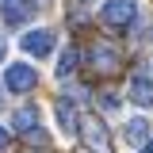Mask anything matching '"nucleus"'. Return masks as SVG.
<instances>
[{
	"instance_id": "20e7f679",
	"label": "nucleus",
	"mask_w": 153,
	"mask_h": 153,
	"mask_svg": "<svg viewBox=\"0 0 153 153\" xmlns=\"http://www.w3.org/2000/svg\"><path fill=\"white\" fill-rule=\"evenodd\" d=\"M12 126L19 134H27V138H38L42 142V130H38V107H19L16 119H12Z\"/></svg>"
},
{
	"instance_id": "2eb2a0df",
	"label": "nucleus",
	"mask_w": 153,
	"mask_h": 153,
	"mask_svg": "<svg viewBox=\"0 0 153 153\" xmlns=\"http://www.w3.org/2000/svg\"><path fill=\"white\" fill-rule=\"evenodd\" d=\"M142 153H153V142H146V146H142Z\"/></svg>"
},
{
	"instance_id": "dca6fc26",
	"label": "nucleus",
	"mask_w": 153,
	"mask_h": 153,
	"mask_svg": "<svg viewBox=\"0 0 153 153\" xmlns=\"http://www.w3.org/2000/svg\"><path fill=\"white\" fill-rule=\"evenodd\" d=\"M0 4H16V0H0Z\"/></svg>"
},
{
	"instance_id": "39448f33",
	"label": "nucleus",
	"mask_w": 153,
	"mask_h": 153,
	"mask_svg": "<svg viewBox=\"0 0 153 153\" xmlns=\"http://www.w3.org/2000/svg\"><path fill=\"white\" fill-rule=\"evenodd\" d=\"M23 50L35 57H46L54 50V31H31V35H23Z\"/></svg>"
},
{
	"instance_id": "6e6552de",
	"label": "nucleus",
	"mask_w": 153,
	"mask_h": 153,
	"mask_svg": "<svg viewBox=\"0 0 153 153\" xmlns=\"http://www.w3.org/2000/svg\"><path fill=\"white\" fill-rule=\"evenodd\" d=\"M57 126H61V134H69V138L80 130V126H76V111H73L69 100H57Z\"/></svg>"
},
{
	"instance_id": "9d476101",
	"label": "nucleus",
	"mask_w": 153,
	"mask_h": 153,
	"mask_svg": "<svg viewBox=\"0 0 153 153\" xmlns=\"http://www.w3.org/2000/svg\"><path fill=\"white\" fill-rule=\"evenodd\" d=\"M146 134H149V123H146V119H130V123H126V142H130V146H142Z\"/></svg>"
},
{
	"instance_id": "423d86ee",
	"label": "nucleus",
	"mask_w": 153,
	"mask_h": 153,
	"mask_svg": "<svg viewBox=\"0 0 153 153\" xmlns=\"http://www.w3.org/2000/svg\"><path fill=\"white\" fill-rule=\"evenodd\" d=\"M126 96H130L138 107H153V80L149 76H134L130 88H126Z\"/></svg>"
},
{
	"instance_id": "0eeeda50",
	"label": "nucleus",
	"mask_w": 153,
	"mask_h": 153,
	"mask_svg": "<svg viewBox=\"0 0 153 153\" xmlns=\"http://www.w3.org/2000/svg\"><path fill=\"white\" fill-rule=\"evenodd\" d=\"M88 57H92V65L100 69V73H111V69H119V54H115L111 46H103V42H100V46H92V50H88Z\"/></svg>"
},
{
	"instance_id": "7ed1b4c3",
	"label": "nucleus",
	"mask_w": 153,
	"mask_h": 153,
	"mask_svg": "<svg viewBox=\"0 0 153 153\" xmlns=\"http://www.w3.org/2000/svg\"><path fill=\"white\" fill-rule=\"evenodd\" d=\"M80 134H84L88 149H96V153H107V149H111V138H107V126H103L100 119H84V126H80Z\"/></svg>"
},
{
	"instance_id": "1a4fd4ad",
	"label": "nucleus",
	"mask_w": 153,
	"mask_h": 153,
	"mask_svg": "<svg viewBox=\"0 0 153 153\" xmlns=\"http://www.w3.org/2000/svg\"><path fill=\"white\" fill-rule=\"evenodd\" d=\"M0 12L8 23H23V19L35 12V0H16V4H0Z\"/></svg>"
},
{
	"instance_id": "f8f14e48",
	"label": "nucleus",
	"mask_w": 153,
	"mask_h": 153,
	"mask_svg": "<svg viewBox=\"0 0 153 153\" xmlns=\"http://www.w3.org/2000/svg\"><path fill=\"white\" fill-rule=\"evenodd\" d=\"M103 107H119V96H115V92H103Z\"/></svg>"
},
{
	"instance_id": "f3484780",
	"label": "nucleus",
	"mask_w": 153,
	"mask_h": 153,
	"mask_svg": "<svg viewBox=\"0 0 153 153\" xmlns=\"http://www.w3.org/2000/svg\"><path fill=\"white\" fill-rule=\"evenodd\" d=\"M0 107H4V96H0Z\"/></svg>"
},
{
	"instance_id": "4468645a",
	"label": "nucleus",
	"mask_w": 153,
	"mask_h": 153,
	"mask_svg": "<svg viewBox=\"0 0 153 153\" xmlns=\"http://www.w3.org/2000/svg\"><path fill=\"white\" fill-rule=\"evenodd\" d=\"M4 50H8V42H4V35H0V57H4Z\"/></svg>"
},
{
	"instance_id": "9b49d317",
	"label": "nucleus",
	"mask_w": 153,
	"mask_h": 153,
	"mask_svg": "<svg viewBox=\"0 0 153 153\" xmlns=\"http://www.w3.org/2000/svg\"><path fill=\"white\" fill-rule=\"evenodd\" d=\"M73 69H76V50H73V46H69V50L61 54V61H57V76L65 80V76L73 73Z\"/></svg>"
},
{
	"instance_id": "f257e3e1",
	"label": "nucleus",
	"mask_w": 153,
	"mask_h": 153,
	"mask_svg": "<svg viewBox=\"0 0 153 153\" xmlns=\"http://www.w3.org/2000/svg\"><path fill=\"white\" fill-rule=\"evenodd\" d=\"M100 16L107 27H130L134 16H138V0H107Z\"/></svg>"
},
{
	"instance_id": "ddd939ff",
	"label": "nucleus",
	"mask_w": 153,
	"mask_h": 153,
	"mask_svg": "<svg viewBox=\"0 0 153 153\" xmlns=\"http://www.w3.org/2000/svg\"><path fill=\"white\" fill-rule=\"evenodd\" d=\"M8 149V130H4V126H0V153Z\"/></svg>"
},
{
	"instance_id": "f03ea898",
	"label": "nucleus",
	"mask_w": 153,
	"mask_h": 153,
	"mask_svg": "<svg viewBox=\"0 0 153 153\" xmlns=\"http://www.w3.org/2000/svg\"><path fill=\"white\" fill-rule=\"evenodd\" d=\"M4 84H8V92H31L38 84L35 65H8L4 69Z\"/></svg>"
}]
</instances>
